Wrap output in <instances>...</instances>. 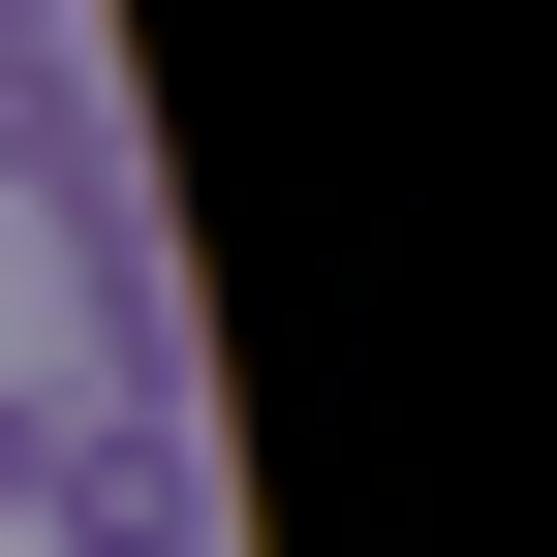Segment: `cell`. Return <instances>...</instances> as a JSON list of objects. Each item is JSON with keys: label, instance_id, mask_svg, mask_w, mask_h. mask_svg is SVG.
Here are the masks:
<instances>
[{"label": "cell", "instance_id": "6da1fadb", "mask_svg": "<svg viewBox=\"0 0 557 557\" xmlns=\"http://www.w3.org/2000/svg\"><path fill=\"white\" fill-rule=\"evenodd\" d=\"M124 186V94H94V0H0V218H94Z\"/></svg>", "mask_w": 557, "mask_h": 557}, {"label": "cell", "instance_id": "7a4b0ae2", "mask_svg": "<svg viewBox=\"0 0 557 557\" xmlns=\"http://www.w3.org/2000/svg\"><path fill=\"white\" fill-rule=\"evenodd\" d=\"M32 465H62V372L0 341V557H32Z\"/></svg>", "mask_w": 557, "mask_h": 557}]
</instances>
